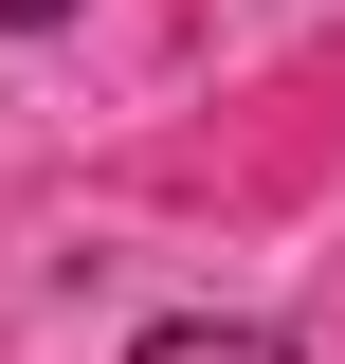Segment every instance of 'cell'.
Returning a JSON list of instances; mask_svg holds the SVG:
<instances>
[{"label": "cell", "mask_w": 345, "mask_h": 364, "mask_svg": "<svg viewBox=\"0 0 345 364\" xmlns=\"http://www.w3.org/2000/svg\"><path fill=\"white\" fill-rule=\"evenodd\" d=\"M128 364H309L291 328H255V310H200V328H146Z\"/></svg>", "instance_id": "cell-1"}, {"label": "cell", "mask_w": 345, "mask_h": 364, "mask_svg": "<svg viewBox=\"0 0 345 364\" xmlns=\"http://www.w3.org/2000/svg\"><path fill=\"white\" fill-rule=\"evenodd\" d=\"M0 18H55V0H0Z\"/></svg>", "instance_id": "cell-2"}]
</instances>
